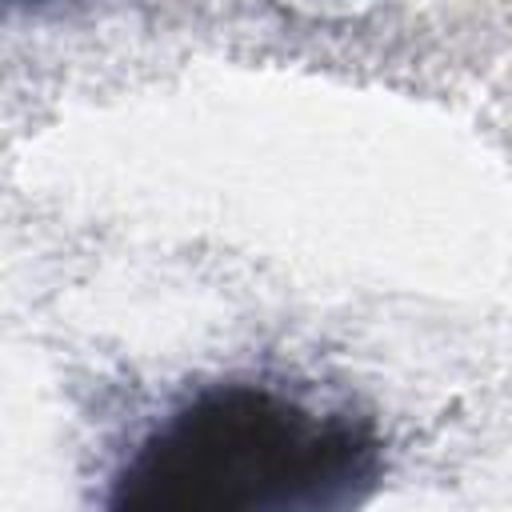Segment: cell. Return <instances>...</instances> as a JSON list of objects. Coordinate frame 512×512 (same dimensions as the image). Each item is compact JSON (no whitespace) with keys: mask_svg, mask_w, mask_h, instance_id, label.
Returning <instances> with one entry per match:
<instances>
[{"mask_svg":"<svg viewBox=\"0 0 512 512\" xmlns=\"http://www.w3.org/2000/svg\"><path fill=\"white\" fill-rule=\"evenodd\" d=\"M380 480V440L348 408L220 380L160 416L112 476L124 512H332Z\"/></svg>","mask_w":512,"mask_h":512,"instance_id":"obj_1","label":"cell"}]
</instances>
